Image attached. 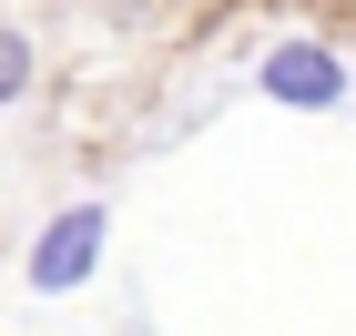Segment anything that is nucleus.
<instances>
[{"label": "nucleus", "instance_id": "obj_1", "mask_svg": "<svg viewBox=\"0 0 356 336\" xmlns=\"http://www.w3.org/2000/svg\"><path fill=\"white\" fill-rule=\"evenodd\" d=\"M92 265H102V204H72V214L41 224V245H31V285L41 296H72Z\"/></svg>", "mask_w": 356, "mask_h": 336}, {"label": "nucleus", "instance_id": "obj_3", "mask_svg": "<svg viewBox=\"0 0 356 336\" xmlns=\"http://www.w3.org/2000/svg\"><path fill=\"white\" fill-rule=\"evenodd\" d=\"M21 82H31V41H21V31H0V102H10Z\"/></svg>", "mask_w": 356, "mask_h": 336}, {"label": "nucleus", "instance_id": "obj_2", "mask_svg": "<svg viewBox=\"0 0 356 336\" xmlns=\"http://www.w3.org/2000/svg\"><path fill=\"white\" fill-rule=\"evenodd\" d=\"M265 92L296 102V112H326V102H346V61L326 41H275L265 51Z\"/></svg>", "mask_w": 356, "mask_h": 336}]
</instances>
